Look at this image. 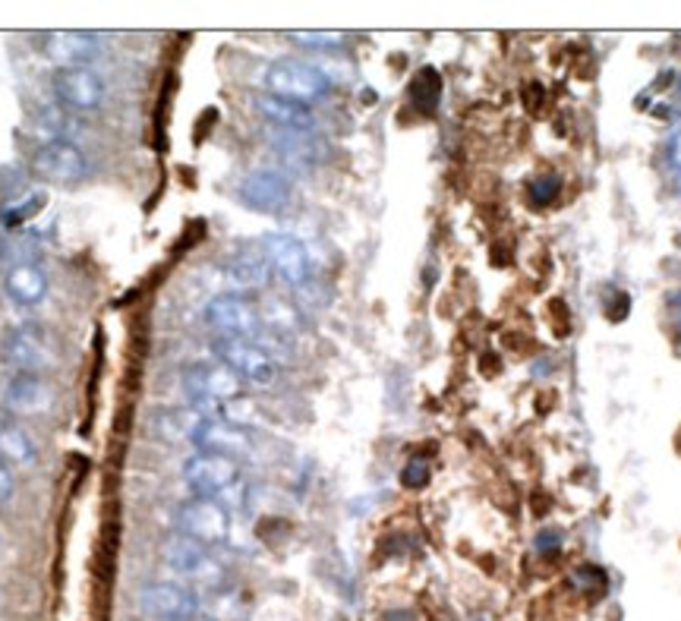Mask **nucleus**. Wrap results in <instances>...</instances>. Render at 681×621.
I'll list each match as a JSON object with an SVG mask.
<instances>
[{"label": "nucleus", "mask_w": 681, "mask_h": 621, "mask_svg": "<svg viewBox=\"0 0 681 621\" xmlns=\"http://www.w3.org/2000/svg\"><path fill=\"white\" fill-rule=\"evenodd\" d=\"M212 351H215L218 363L230 366L250 385L268 389L278 379V363L272 360V354L262 344H256V341H247V338H215Z\"/></svg>", "instance_id": "7ed1b4c3"}, {"label": "nucleus", "mask_w": 681, "mask_h": 621, "mask_svg": "<svg viewBox=\"0 0 681 621\" xmlns=\"http://www.w3.org/2000/svg\"><path fill=\"white\" fill-rule=\"evenodd\" d=\"M0 460L7 467H26L35 460V445L29 432L13 420H0Z\"/></svg>", "instance_id": "6ab92c4d"}, {"label": "nucleus", "mask_w": 681, "mask_h": 621, "mask_svg": "<svg viewBox=\"0 0 681 621\" xmlns=\"http://www.w3.org/2000/svg\"><path fill=\"white\" fill-rule=\"evenodd\" d=\"M205 322L222 338H247L256 341L262 331L260 309L247 300V294H218L205 306Z\"/></svg>", "instance_id": "39448f33"}, {"label": "nucleus", "mask_w": 681, "mask_h": 621, "mask_svg": "<svg viewBox=\"0 0 681 621\" xmlns=\"http://www.w3.org/2000/svg\"><path fill=\"white\" fill-rule=\"evenodd\" d=\"M401 480H404V486H407V490H423V486H426V480H429V464H426L423 458H414L407 467H404Z\"/></svg>", "instance_id": "b1692460"}, {"label": "nucleus", "mask_w": 681, "mask_h": 621, "mask_svg": "<svg viewBox=\"0 0 681 621\" xmlns=\"http://www.w3.org/2000/svg\"><path fill=\"white\" fill-rule=\"evenodd\" d=\"M13 492H16V480H13V470L0 460V508L13 498Z\"/></svg>", "instance_id": "a878e982"}, {"label": "nucleus", "mask_w": 681, "mask_h": 621, "mask_svg": "<svg viewBox=\"0 0 681 621\" xmlns=\"http://www.w3.org/2000/svg\"><path fill=\"white\" fill-rule=\"evenodd\" d=\"M256 111L268 121L272 130L281 132H313L316 117L306 104H293V101L275 99V96H260L256 99Z\"/></svg>", "instance_id": "f3484780"}, {"label": "nucleus", "mask_w": 681, "mask_h": 621, "mask_svg": "<svg viewBox=\"0 0 681 621\" xmlns=\"http://www.w3.org/2000/svg\"><path fill=\"white\" fill-rule=\"evenodd\" d=\"M672 316H676V326L681 328V294L672 296Z\"/></svg>", "instance_id": "cd10ccee"}, {"label": "nucleus", "mask_w": 681, "mask_h": 621, "mask_svg": "<svg viewBox=\"0 0 681 621\" xmlns=\"http://www.w3.org/2000/svg\"><path fill=\"white\" fill-rule=\"evenodd\" d=\"M530 193H533V199L540 205H550L552 199L558 197V177H540V180H533Z\"/></svg>", "instance_id": "393cba45"}, {"label": "nucleus", "mask_w": 681, "mask_h": 621, "mask_svg": "<svg viewBox=\"0 0 681 621\" xmlns=\"http://www.w3.org/2000/svg\"><path fill=\"white\" fill-rule=\"evenodd\" d=\"M41 205H45V190H29L23 197L10 199L0 208V221H3V228H23L33 215L41 212Z\"/></svg>", "instance_id": "412c9836"}, {"label": "nucleus", "mask_w": 681, "mask_h": 621, "mask_svg": "<svg viewBox=\"0 0 681 621\" xmlns=\"http://www.w3.org/2000/svg\"><path fill=\"white\" fill-rule=\"evenodd\" d=\"M272 268L262 253H243L227 265V284L234 288V294H247V291H260L268 284Z\"/></svg>", "instance_id": "a211bd4d"}, {"label": "nucleus", "mask_w": 681, "mask_h": 621, "mask_svg": "<svg viewBox=\"0 0 681 621\" xmlns=\"http://www.w3.org/2000/svg\"><path fill=\"white\" fill-rule=\"evenodd\" d=\"M199 423H202V417L193 407H174V410H162L152 417V432L164 442H180V439H193Z\"/></svg>", "instance_id": "aec40b11"}, {"label": "nucleus", "mask_w": 681, "mask_h": 621, "mask_svg": "<svg viewBox=\"0 0 681 621\" xmlns=\"http://www.w3.org/2000/svg\"><path fill=\"white\" fill-rule=\"evenodd\" d=\"M291 41L297 45H306V48H335L344 41L341 33H291Z\"/></svg>", "instance_id": "5701e85b"}, {"label": "nucleus", "mask_w": 681, "mask_h": 621, "mask_svg": "<svg viewBox=\"0 0 681 621\" xmlns=\"http://www.w3.org/2000/svg\"><path fill=\"white\" fill-rule=\"evenodd\" d=\"M262 256L268 262V268L288 288H303L310 281V275H313L306 246L297 237H288V233H268V237H262Z\"/></svg>", "instance_id": "6e6552de"}, {"label": "nucleus", "mask_w": 681, "mask_h": 621, "mask_svg": "<svg viewBox=\"0 0 681 621\" xmlns=\"http://www.w3.org/2000/svg\"><path fill=\"white\" fill-rule=\"evenodd\" d=\"M177 530L202 546H215V543H225L230 533V515L218 498L193 495L190 502L177 508Z\"/></svg>", "instance_id": "20e7f679"}, {"label": "nucleus", "mask_w": 681, "mask_h": 621, "mask_svg": "<svg viewBox=\"0 0 681 621\" xmlns=\"http://www.w3.org/2000/svg\"><path fill=\"white\" fill-rule=\"evenodd\" d=\"M7 265V243H3V237H0V268Z\"/></svg>", "instance_id": "c85d7f7f"}, {"label": "nucleus", "mask_w": 681, "mask_h": 621, "mask_svg": "<svg viewBox=\"0 0 681 621\" xmlns=\"http://www.w3.org/2000/svg\"><path fill=\"white\" fill-rule=\"evenodd\" d=\"M679 448H681V439H679Z\"/></svg>", "instance_id": "2f4dec72"}, {"label": "nucleus", "mask_w": 681, "mask_h": 621, "mask_svg": "<svg viewBox=\"0 0 681 621\" xmlns=\"http://www.w3.org/2000/svg\"><path fill=\"white\" fill-rule=\"evenodd\" d=\"M240 202L253 212L262 215H278L291 205V180L281 170H253L243 183H240Z\"/></svg>", "instance_id": "9d476101"}, {"label": "nucleus", "mask_w": 681, "mask_h": 621, "mask_svg": "<svg viewBox=\"0 0 681 621\" xmlns=\"http://www.w3.org/2000/svg\"><path fill=\"white\" fill-rule=\"evenodd\" d=\"M33 174L45 183H79L89 174L83 149L70 139H51L33 155Z\"/></svg>", "instance_id": "423d86ee"}, {"label": "nucleus", "mask_w": 681, "mask_h": 621, "mask_svg": "<svg viewBox=\"0 0 681 621\" xmlns=\"http://www.w3.org/2000/svg\"><path fill=\"white\" fill-rule=\"evenodd\" d=\"M0 357L7 366L26 376H45L58 363V347L41 326L10 328L0 341Z\"/></svg>", "instance_id": "f03ea898"}, {"label": "nucleus", "mask_w": 681, "mask_h": 621, "mask_svg": "<svg viewBox=\"0 0 681 621\" xmlns=\"http://www.w3.org/2000/svg\"><path fill=\"white\" fill-rule=\"evenodd\" d=\"M411 96H414L420 111H436L439 96H442V79H439V73H436V69H420L417 79L411 83Z\"/></svg>", "instance_id": "4be33fe9"}, {"label": "nucleus", "mask_w": 681, "mask_h": 621, "mask_svg": "<svg viewBox=\"0 0 681 621\" xmlns=\"http://www.w3.org/2000/svg\"><path fill=\"white\" fill-rule=\"evenodd\" d=\"M3 404L20 414V417H38V414H48L58 401V394L51 389V382L45 376H26V372H16L13 379H7L3 385Z\"/></svg>", "instance_id": "ddd939ff"}, {"label": "nucleus", "mask_w": 681, "mask_h": 621, "mask_svg": "<svg viewBox=\"0 0 681 621\" xmlns=\"http://www.w3.org/2000/svg\"><path fill=\"white\" fill-rule=\"evenodd\" d=\"M328 76L319 66L297 61V58H285L265 69V96L275 99L293 101V104H316L328 92Z\"/></svg>", "instance_id": "f257e3e1"}, {"label": "nucleus", "mask_w": 681, "mask_h": 621, "mask_svg": "<svg viewBox=\"0 0 681 621\" xmlns=\"http://www.w3.org/2000/svg\"><path fill=\"white\" fill-rule=\"evenodd\" d=\"M3 288L16 306H38L48 296V275L35 262H16L7 268Z\"/></svg>", "instance_id": "dca6fc26"}, {"label": "nucleus", "mask_w": 681, "mask_h": 621, "mask_svg": "<svg viewBox=\"0 0 681 621\" xmlns=\"http://www.w3.org/2000/svg\"><path fill=\"white\" fill-rule=\"evenodd\" d=\"M666 162L672 164L676 170H681V130L669 139V145H666Z\"/></svg>", "instance_id": "bb28decb"}, {"label": "nucleus", "mask_w": 681, "mask_h": 621, "mask_svg": "<svg viewBox=\"0 0 681 621\" xmlns=\"http://www.w3.org/2000/svg\"><path fill=\"white\" fill-rule=\"evenodd\" d=\"M54 99L64 104L66 111H98L108 99V86L92 66H66L58 69L51 79Z\"/></svg>", "instance_id": "0eeeda50"}, {"label": "nucleus", "mask_w": 681, "mask_h": 621, "mask_svg": "<svg viewBox=\"0 0 681 621\" xmlns=\"http://www.w3.org/2000/svg\"><path fill=\"white\" fill-rule=\"evenodd\" d=\"M164 561L177 574H187V578H212V584H218V578H222L212 556H205V546L184 533H177L164 543Z\"/></svg>", "instance_id": "2eb2a0df"}, {"label": "nucleus", "mask_w": 681, "mask_h": 621, "mask_svg": "<svg viewBox=\"0 0 681 621\" xmlns=\"http://www.w3.org/2000/svg\"><path fill=\"white\" fill-rule=\"evenodd\" d=\"M679 92H681V79H679Z\"/></svg>", "instance_id": "7c9ffc66"}, {"label": "nucleus", "mask_w": 681, "mask_h": 621, "mask_svg": "<svg viewBox=\"0 0 681 621\" xmlns=\"http://www.w3.org/2000/svg\"><path fill=\"white\" fill-rule=\"evenodd\" d=\"M679 193H681V170H679Z\"/></svg>", "instance_id": "c756f323"}, {"label": "nucleus", "mask_w": 681, "mask_h": 621, "mask_svg": "<svg viewBox=\"0 0 681 621\" xmlns=\"http://www.w3.org/2000/svg\"><path fill=\"white\" fill-rule=\"evenodd\" d=\"M41 48L58 69L89 66L101 54V35L96 33H48L41 35Z\"/></svg>", "instance_id": "4468645a"}, {"label": "nucleus", "mask_w": 681, "mask_h": 621, "mask_svg": "<svg viewBox=\"0 0 681 621\" xmlns=\"http://www.w3.org/2000/svg\"><path fill=\"white\" fill-rule=\"evenodd\" d=\"M184 480H187V486L193 490V495L218 498L222 492H227L230 486H237V480H240V464L230 458H222V455H205V452H199V455H193V458L184 464Z\"/></svg>", "instance_id": "1a4fd4ad"}, {"label": "nucleus", "mask_w": 681, "mask_h": 621, "mask_svg": "<svg viewBox=\"0 0 681 621\" xmlns=\"http://www.w3.org/2000/svg\"><path fill=\"white\" fill-rule=\"evenodd\" d=\"M139 609L159 621H193L199 612L196 593L177 584H149L136 596Z\"/></svg>", "instance_id": "f8f14e48"}, {"label": "nucleus", "mask_w": 681, "mask_h": 621, "mask_svg": "<svg viewBox=\"0 0 681 621\" xmlns=\"http://www.w3.org/2000/svg\"><path fill=\"white\" fill-rule=\"evenodd\" d=\"M190 442L205 455H222L230 460L253 455V439H250L247 426L230 423V420H202L196 426Z\"/></svg>", "instance_id": "9b49d317"}]
</instances>
